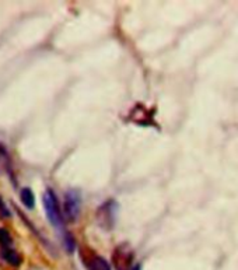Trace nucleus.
<instances>
[{"label":"nucleus","mask_w":238,"mask_h":270,"mask_svg":"<svg viewBox=\"0 0 238 270\" xmlns=\"http://www.w3.org/2000/svg\"><path fill=\"white\" fill-rule=\"evenodd\" d=\"M80 210H81V199L76 191L66 192L63 201V217L69 222L76 221L79 218Z\"/></svg>","instance_id":"obj_2"},{"label":"nucleus","mask_w":238,"mask_h":270,"mask_svg":"<svg viewBox=\"0 0 238 270\" xmlns=\"http://www.w3.org/2000/svg\"><path fill=\"white\" fill-rule=\"evenodd\" d=\"M132 270H140V267H139V266H133Z\"/></svg>","instance_id":"obj_10"},{"label":"nucleus","mask_w":238,"mask_h":270,"mask_svg":"<svg viewBox=\"0 0 238 270\" xmlns=\"http://www.w3.org/2000/svg\"><path fill=\"white\" fill-rule=\"evenodd\" d=\"M0 256H2V259L6 260L11 266H20L21 263V256L13 248H2Z\"/></svg>","instance_id":"obj_3"},{"label":"nucleus","mask_w":238,"mask_h":270,"mask_svg":"<svg viewBox=\"0 0 238 270\" xmlns=\"http://www.w3.org/2000/svg\"><path fill=\"white\" fill-rule=\"evenodd\" d=\"M0 217L2 218H10L11 213L10 210L7 209V205L5 203V200L0 196Z\"/></svg>","instance_id":"obj_9"},{"label":"nucleus","mask_w":238,"mask_h":270,"mask_svg":"<svg viewBox=\"0 0 238 270\" xmlns=\"http://www.w3.org/2000/svg\"><path fill=\"white\" fill-rule=\"evenodd\" d=\"M11 245H13L11 234L6 228H0V246L2 248H11Z\"/></svg>","instance_id":"obj_6"},{"label":"nucleus","mask_w":238,"mask_h":270,"mask_svg":"<svg viewBox=\"0 0 238 270\" xmlns=\"http://www.w3.org/2000/svg\"><path fill=\"white\" fill-rule=\"evenodd\" d=\"M63 246L64 249H66V252H69V254H72L74 251V248H76V241H74L72 234L66 233L63 235Z\"/></svg>","instance_id":"obj_7"},{"label":"nucleus","mask_w":238,"mask_h":270,"mask_svg":"<svg viewBox=\"0 0 238 270\" xmlns=\"http://www.w3.org/2000/svg\"><path fill=\"white\" fill-rule=\"evenodd\" d=\"M110 205H111V203H105V205L100 209V212H102V214H108V213H110V214H114V207L110 206ZM100 218H102L101 226H102V224H108V216H104V217H100ZM112 220H114V217L110 218V221L114 222Z\"/></svg>","instance_id":"obj_8"},{"label":"nucleus","mask_w":238,"mask_h":270,"mask_svg":"<svg viewBox=\"0 0 238 270\" xmlns=\"http://www.w3.org/2000/svg\"><path fill=\"white\" fill-rule=\"evenodd\" d=\"M87 267H89V270H111V267L108 265V262H106L104 258L97 256V255H94V256L87 262Z\"/></svg>","instance_id":"obj_5"},{"label":"nucleus","mask_w":238,"mask_h":270,"mask_svg":"<svg viewBox=\"0 0 238 270\" xmlns=\"http://www.w3.org/2000/svg\"><path fill=\"white\" fill-rule=\"evenodd\" d=\"M42 200L44 209H45V213H47L48 221L51 222L56 230H63V213L60 210L58 197L55 195V192H53L52 189H47L45 193H44Z\"/></svg>","instance_id":"obj_1"},{"label":"nucleus","mask_w":238,"mask_h":270,"mask_svg":"<svg viewBox=\"0 0 238 270\" xmlns=\"http://www.w3.org/2000/svg\"><path fill=\"white\" fill-rule=\"evenodd\" d=\"M20 200L28 210H32L35 207V196L30 188H23L20 191Z\"/></svg>","instance_id":"obj_4"}]
</instances>
